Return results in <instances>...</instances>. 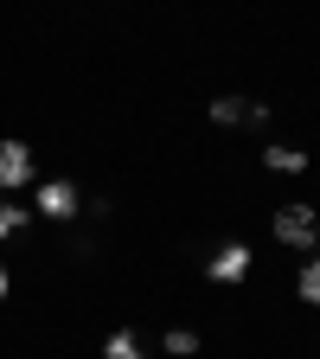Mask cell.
Here are the masks:
<instances>
[{"mask_svg": "<svg viewBox=\"0 0 320 359\" xmlns=\"http://www.w3.org/2000/svg\"><path fill=\"white\" fill-rule=\"evenodd\" d=\"M269 231H276V244H288V250H320V212L314 205H276V218H269Z\"/></svg>", "mask_w": 320, "mask_h": 359, "instance_id": "obj_1", "label": "cell"}, {"mask_svg": "<svg viewBox=\"0 0 320 359\" xmlns=\"http://www.w3.org/2000/svg\"><path fill=\"white\" fill-rule=\"evenodd\" d=\"M77 212H83V193H77V180H39V205H32V218L71 224Z\"/></svg>", "mask_w": 320, "mask_h": 359, "instance_id": "obj_2", "label": "cell"}, {"mask_svg": "<svg viewBox=\"0 0 320 359\" xmlns=\"http://www.w3.org/2000/svg\"><path fill=\"white\" fill-rule=\"evenodd\" d=\"M39 180V154L20 142V135H7L0 142V193H20V187H32Z\"/></svg>", "mask_w": 320, "mask_h": 359, "instance_id": "obj_3", "label": "cell"}, {"mask_svg": "<svg viewBox=\"0 0 320 359\" xmlns=\"http://www.w3.org/2000/svg\"><path fill=\"white\" fill-rule=\"evenodd\" d=\"M250 263H256V257H250V244H244V238H231V244H218V250L205 257V276H211V283H244V276H250Z\"/></svg>", "mask_w": 320, "mask_h": 359, "instance_id": "obj_4", "label": "cell"}, {"mask_svg": "<svg viewBox=\"0 0 320 359\" xmlns=\"http://www.w3.org/2000/svg\"><path fill=\"white\" fill-rule=\"evenodd\" d=\"M211 122L218 128H263L269 103H244V97H211Z\"/></svg>", "mask_w": 320, "mask_h": 359, "instance_id": "obj_5", "label": "cell"}, {"mask_svg": "<svg viewBox=\"0 0 320 359\" xmlns=\"http://www.w3.org/2000/svg\"><path fill=\"white\" fill-rule=\"evenodd\" d=\"M263 167L269 173H307V154L288 148V142H276V148H263Z\"/></svg>", "mask_w": 320, "mask_h": 359, "instance_id": "obj_6", "label": "cell"}, {"mask_svg": "<svg viewBox=\"0 0 320 359\" xmlns=\"http://www.w3.org/2000/svg\"><path fill=\"white\" fill-rule=\"evenodd\" d=\"M295 295H301L307 308H320V250H307V263L295 269Z\"/></svg>", "mask_w": 320, "mask_h": 359, "instance_id": "obj_7", "label": "cell"}, {"mask_svg": "<svg viewBox=\"0 0 320 359\" xmlns=\"http://www.w3.org/2000/svg\"><path fill=\"white\" fill-rule=\"evenodd\" d=\"M103 359H148V346H141V334H134V327H116L109 346H103Z\"/></svg>", "mask_w": 320, "mask_h": 359, "instance_id": "obj_8", "label": "cell"}, {"mask_svg": "<svg viewBox=\"0 0 320 359\" xmlns=\"http://www.w3.org/2000/svg\"><path fill=\"white\" fill-rule=\"evenodd\" d=\"M26 224H32V205H7V199H0V244H7V238H20Z\"/></svg>", "mask_w": 320, "mask_h": 359, "instance_id": "obj_9", "label": "cell"}, {"mask_svg": "<svg viewBox=\"0 0 320 359\" xmlns=\"http://www.w3.org/2000/svg\"><path fill=\"white\" fill-rule=\"evenodd\" d=\"M160 346H167L173 359H193V353H199V334H193V327H167V340H160Z\"/></svg>", "mask_w": 320, "mask_h": 359, "instance_id": "obj_10", "label": "cell"}, {"mask_svg": "<svg viewBox=\"0 0 320 359\" xmlns=\"http://www.w3.org/2000/svg\"><path fill=\"white\" fill-rule=\"evenodd\" d=\"M64 250H71L77 263H90V257H97V238H90V231H71V238H64Z\"/></svg>", "mask_w": 320, "mask_h": 359, "instance_id": "obj_11", "label": "cell"}, {"mask_svg": "<svg viewBox=\"0 0 320 359\" xmlns=\"http://www.w3.org/2000/svg\"><path fill=\"white\" fill-rule=\"evenodd\" d=\"M13 295V276H7V263H0V302H7Z\"/></svg>", "mask_w": 320, "mask_h": 359, "instance_id": "obj_12", "label": "cell"}]
</instances>
